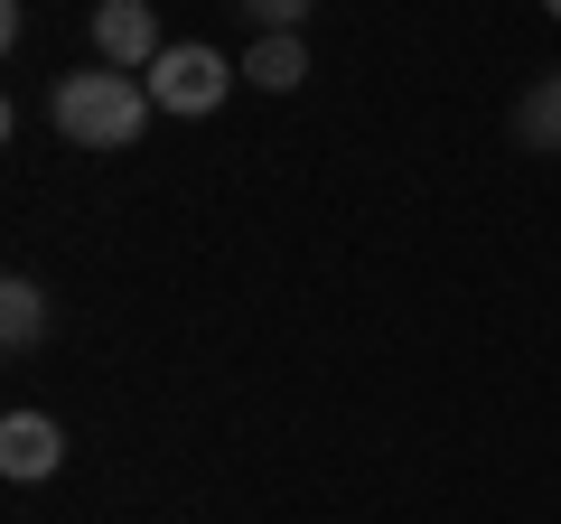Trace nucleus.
Here are the masks:
<instances>
[{
  "label": "nucleus",
  "instance_id": "f257e3e1",
  "mask_svg": "<svg viewBox=\"0 0 561 524\" xmlns=\"http://www.w3.org/2000/svg\"><path fill=\"white\" fill-rule=\"evenodd\" d=\"M47 113H57V132H66L76 150H131L140 122L160 113V103H150V84L122 76V66H84V76H57Z\"/></svg>",
  "mask_w": 561,
  "mask_h": 524
},
{
  "label": "nucleus",
  "instance_id": "f03ea898",
  "mask_svg": "<svg viewBox=\"0 0 561 524\" xmlns=\"http://www.w3.org/2000/svg\"><path fill=\"white\" fill-rule=\"evenodd\" d=\"M140 84H150V103H160V113L206 122L225 94H234V66H225L216 47H187V38H169V47H160V66H150Z\"/></svg>",
  "mask_w": 561,
  "mask_h": 524
},
{
  "label": "nucleus",
  "instance_id": "7ed1b4c3",
  "mask_svg": "<svg viewBox=\"0 0 561 524\" xmlns=\"http://www.w3.org/2000/svg\"><path fill=\"white\" fill-rule=\"evenodd\" d=\"M94 47H103V66H122V76H150L160 66V10L150 0H94Z\"/></svg>",
  "mask_w": 561,
  "mask_h": 524
},
{
  "label": "nucleus",
  "instance_id": "20e7f679",
  "mask_svg": "<svg viewBox=\"0 0 561 524\" xmlns=\"http://www.w3.org/2000/svg\"><path fill=\"white\" fill-rule=\"evenodd\" d=\"M0 468H10L20 487L57 478V468H66V431L47 422V412H10V422H0Z\"/></svg>",
  "mask_w": 561,
  "mask_h": 524
},
{
  "label": "nucleus",
  "instance_id": "39448f33",
  "mask_svg": "<svg viewBox=\"0 0 561 524\" xmlns=\"http://www.w3.org/2000/svg\"><path fill=\"white\" fill-rule=\"evenodd\" d=\"M300 76H309L300 29H280V38H253V57H243V84H262V94H290Z\"/></svg>",
  "mask_w": 561,
  "mask_h": 524
},
{
  "label": "nucleus",
  "instance_id": "423d86ee",
  "mask_svg": "<svg viewBox=\"0 0 561 524\" xmlns=\"http://www.w3.org/2000/svg\"><path fill=\"white\" fill-rule=\"evenodd\" d=\"M0 338H10V356H28L47 338V291L38 282H0Z\"/></svg>",
  "mask_w": 561,
  "mask_h": 524
},
{
  "label": "nucleus",
  "instance_id": "0eeeda50",
  "mask_svg": "<svg viewBox=\"0 0 561 524\" xmlns=\"http://www.w3.org/2000/svg\"><path fill=\"white\" fill-rule=\"evenodd\" d=\"M515 132H524V150H552V160H561V76L524 84V103H515Z\"/></svg>",
  "mask_w": 561,
  "mask_h": 524
},
{
  "label": "nucleus",
  "instance_id": "6e6552de",
  "mask_svg": "<svg viewBox=\"0 0 561 524\" xmlns=\"http://www.w3.org/2000/svg\"><path fill=\"white\" fill-rule=\"evenodd\" d=\"M243 10L262 20V38H280V29H300V10H309V0H243Z\"/></svg>",
  "mask_w": 561,
  "mask_h": 524
},
{
  "label": "nucleus",
  "instance_id": "1a4fd4ad",
  "mask_svg": "<svg viewBox=\"0 0 561 524\" xmlns=\"http://www.w3.org/2000/svg\"><path fill=\"white\" fill-rule=\"evenodd\" d=\"M542 10H552V20H561V0H542Z\"/></svg>",
  "mask_w": 561,
  "mask_h": 524
}]
</instances>
